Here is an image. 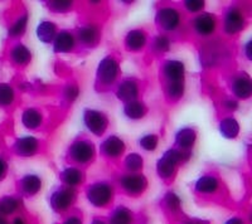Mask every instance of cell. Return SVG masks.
I'll return each instance as SVG.
<instances>
[{
    "label": "cell",
    "mask_w": 252,
    "mask_h": 224,
    "mask_svg": "<svg viewBox=\"0 0 252 224\" xmlns=\"http://www.w3.org/2000/svg\"><path fill=\"white\" fill-rule=\"evenodd\" d=\"M86 198L94 208L107 207L114 199V188L107 181H94L86 188Z\"/></svg>",
    "instance_id": "obj_1"
},
{
    "label": "cell",
    "mask_w": 252,
    "mask_h": 224,
    "mask_svg": "<svg viewBox=\"0 0 252 224\" xmlns=\"http://www.w3.org/2000/svg\"><path fill=\"white\" fill-rule=\"evenodd\" d=\"M96 155V150L92 141L87 139H78L75 140L68 147V158L75 164L86 165L94 160Z\"/></svg>",
    "instance_id": "obj_2"
},
{
    "label": "cell",
    "mask_w": 252,
    "mask_h": 224,
    "mask_svg": "<svg viewBox=\"0 0 252 224\" xmlns=\"http://www.w3.org/2000/svg\"><path fill=\"white\" fill-rule=\"evenodd\" d=\"M183 161V152L178 149H168L157 161V172L159 178L170 179L174 175L175 169Z\"/></svg>",
    "instance_id": "obj_3"
},
{
    "label": "cell",
    "mask_w": 252,
    "mask_h": 224,
    "mask_svg": "<svg viewBox=\"0 0 252 224\" xmlns=\"http://www.w3.org/2000/svg\"><path fill=\"white\" fill-rule=\"evenodd\" d=\"M119 72H120V67L118 59L112 56H107L100 60L96 71V78L98 84L102 86H111L118 80Z\"/></svg>",
    "instance_id": "obj_4"
},
{
    "label": "cell",
    "mask_w": 252,
    "mask_h": 224,
    "mask_svg": "<svg viewBox=\"0 0 252 224\" xmlns=\"http://www.w3.org/2000/svg\"><path fill=\"white\" fill-rule=\"evenodd\" d=\"M76 200V190L73 188L63 187L57 188L53 192L51 193V196H49V205L52 207V209L56 210V212H66L69 208L72 207V204L75 203Z\"/></svg>",
    "instance_id": "obj_5"
},
{
    "label": "cell",
    "mask_w": 252,
    "mask_h": 224,
    "mask_svg": "<svg viewBox=\"0 0 252 224\" xmlns=\"http://www.w3.org/2000/svg\"><path fill=\"white\" fill-rule=\"evenodd\" d=\"M181 13L174 6H161L155 14V24L164 32H173L181 24Z\"/></svg>",
    "instance_id": "obj_6"
},
{
    "label": "cell",
    "mask_w": 252,
    "mask_h": 224,
    "mask_svg": "<svg viewBox=\"0 0 252 224\" xmlns=\"http://www.w3.org/2000/svg\"><path fill=\"white\" fill-rule=\"evenodd\" d=\"M83 122L87 130L94 136H102L109 126V118L106 115L94 109H86L83 111Z\"/></svg>",
    "instance_id": "obj_7"
},
{
    "label": "cell",
    "mask_w": 252,
    "mask_h": 224,
    "mask_svg": "<svg viewBox=\"0 0 252 224\" xmlns=\"http://www.w3.org/2000/svg\"><path fill=\"white\" fill-rule=\"evenodd\" d=\"M119 183L124 192L131 196H141L148 188V180L140 172H127L121 176Z\"/></svg>",
    "instance_id": "obj_8"
},
{
    "label": "cell",
    "mask_w": 252,
    "mask_h": 224,
    "mask_svg": "<svg viewBox=\"0 0 252 224\" xmlns=\"http://www.w3.org/2000/svg\"><path fill=\"white\" fill-rule=\"evenodd\" d=\"M246 18L244 12L237 6H229L223 17V30L226 34L235 35L244 30L246 27Z\"/></svg>",
    "instance_id": "obj_9"
},
{
    "label": "cell",
    "mask_w": 252,
    "mask_h": 224,
    "mask_svg": "<svg viewBox=\"0 0 252 224\" xmlns=\"http://www.w3.org/2000/svg\"><path fill=\"white\" fill-rule=\"evenodd\" d=\"M193 29L199 37H209L215 33L217 28V19L213 14L202 12L193 19Z\"/></svg>",
    "instance_id": "obj_10"
},
{
    "label": "cell",
    "mask_w": 252,
    "mask_h": 224,
    "mask_svg": "<svg viewBox=\"0 0 252 224\" xmlns=\"http://www.w3.org/2000/svg\"><path fill=\"white\" fill-rule=\"evenodd\" d=\"M231 91L240 100H247L252 95V81L245 72L237 73L231 80Z\"/></svg>",
    "instance_id": "obj_11"
},
{
    "label": "cell",
    "mask_w": 252,
    "mask_h": 224,
    "mask_svg": "<svg viewBox=\"0 0 252 224\" xmlns=\"http://www.w3.org/2000/svg\"><path fill=\"white\" fill-rule=\"evenodd\" d=\"M125 142L118 136L111 135L101 142V155L107 159H118L125 152Z\"/></svg>",
    "instance_id": "obj_12"
},
{
    "label": "cell",
    "mask_w": 252,
    "mask_h": 224,
    "mask_svg": "<svg viewBox=\"0 0 252 224\" xmlns=\"http://www.w3.org/2000/svg\"><path fill=\"white\" fill-rule=\"evenodd\" d=\"M13 150L20 158H31L39 150V141L33 136H23L15 140Z\"/></svg>",
    "instance_id": "obj_13"
},
{
    "label": "cell",
    "mask_w": 252,
    "mask_h": 224,
    "mask_svg": "<svg viewBox=\"0 0 252 224\" xmlns=\"http://www.w3.org/2000/svg\"><path fill=\"white\" fill-rule=\"evenodd\" d=\"M75 37L76 40H78L82 46L94 47L100 40V29L94 24H85V26L78 27Z\"/></svg>",
    "instance_id": "obj_14"
},
{
    "label": "cell",
    "mask_w": 252,
    "mask_h": 224,
    "mask_svg": "<svg viewBox=\"0 0 252 224\" xmlns=\"http://www.w3.org/2000/svg\"><path fill=\"white\" fill-rule=\"evenodd\" d=\"M161 73L166 82H178V81H184V73H186V67L183 62L178 59H168L163 63L161 67Z\"/></svg>",
    "instance_id": "obj_15"
},
{
    "label": "cell",
    "mask_w": 252,
    "mask_h": 224,
    "mask_svg": "<svg viewBox=\"0 0 252 224\" xmlns=\"http://www.w3.org/2000/svg\"><path fill=\"white\" fill-rule=\"evenodd\" d=\"M52 43H53V51L56 53H69L75 49L77 40L73 33L63 29L61 32H57Z\"/></svg>",
    "instance_id": "obj_16"
},
{
    "label": "cell",
    "mask_w": 252,
    "mask_h": 224,
    "mask_svg": "<svg viewBox=\"0 0 252 224\" xmlns=\"http://www.w3.org/2000/svg\"><path fill=\"white\" fill-rule=\"evenodd\" d=\"M139 96V84L136 81L131 78L123 80L116 87V97L123 102H130V101L138 100Z\"/></svg>",
    "instance_id": "obj_17"
},
{
    "label": "cell",
    "mask_w": 252,
    "mask_h": 224,
    "mask_svg": "<svg viewBox=\"0 0 252 224\" xmlns=\"http://www.w3.org/2000/svg\"><path fill=\"white\" fill-rule=\"evenodd\" d=\"M19 189L26 196H34L42 189V179L35 174H27L19 180Z\"/></svg>",
    "instance_id": "obj_18"
},
{
    "label": "cell",
    "mask_w": 252,
    "mask_h": 224,
    "mask_svg": "<svg viewBox=\"0 0 252 224\" xmlns=\"http://www.w3.org/2000/svg\"><path fill=\"white\" fill-rule=\"evenodd\" d=\"M148 43V37L143 29H132L125 37V47L127 51L138 52Z\"/></svg>",
    "instance_id": "obj_19"
},
{
    "label": "cell",
    "mask_w": 252,
    "mask_h": 224,
    "mask_svg": "<svg viewBox=\"0 0 252 224\" xmlns=\"http://www.w3.org/2000/svg\"><path fill=\"white\" fill-rule=\"evenodd\" d=\"M60 179L66 187L75 189L76 187H78V185H81L83 183V180H85V174L78 168L68 167L61 171Z\"/></svg>",
    "instance_id": "obj_20"
},
{
    "label": "cell",
    "mask_w": 252,
    "mask_h": 224,
    "mask_svg": "<svg viewBox=\"0 0 252 224\" xmlns=\"http://www.w3.org/2000/svg\"><path fill=\"white\" fill-rule=\"evenodd\" d=\"M197 140V132L192 127H183L175 134V145L182 150L192 149Z\"/></svg>",
    "instance_id": "obj_21"
},
{
    "label": "cell",
    "mask_w": 252,
    "mask_h": 224,
    "mask_svg": "<svg viewBox=\"0 0 252 224\" xmlns=\"http://www.w3.org/2000/svg\"><path fill=\"white\" fill-rule=\"evenodd\" d=\"M9 57L17 66H27L32 60V53L23 43H17L10 49Z\"/></svg>",
    "instance_id": "obj_22"
},
{
    "label": "cell",
    "mask_w": 252,
    "mask_h": 224,
    "mask_svg": "<svg viewBox=\"0 0 252 224\" xmlns=\"http://www.w3.org/2000/svg\"><path fill=\"white\" fill-rule=\"evenodd\" d=\"M37 38L43 42V43L48 44L53 42L56 34H57V26L51 20H42L37 27Z\"/></svg>",
    "instance_id": "obj_23"
},
{
    "label": "cell",
    "mask_w": 252,
    "mask_h": 224,
    "mask_svg": "<svg viewBox=\"0 0 252 224\" xmlns=\"http://www.w3.org/2000/svg\"><path fill=\"white\" fill-rule=\"evenodd\" d=\"M220 188V181L213 175H203L195 181L194 189L199 194H215Z\"/></svg>",
    "instance_id": "obj_24"
},
{
    "label": "cell",
    "mask_w": 252,
    "mask_h": 224,
    "mask_svg": "<svg viewBox=\"0 0 252 224\" xmlns=\"http://www.w3.org/2000/svg\"><path fill=\"white\" fill-rule=\"evenodd\" d=\"M134 223V214L129 208L119 205L115 208L109 216V223L107 224H132Z\"/></svg>",
    "instance_id": "obj_25"
},
{
    "label": "cell",
    "mask_w": 252,
    "mask_h": 224,
    "mask_svg": "<svg viewBox=\"0 0 252 224\" xmlns=\"http://www.w3.org/2000/svg\"><path fill=\"white\" fill-rule=\"evenodd\" d=\"M220 132L224 139H236L240 134V124L232 116L224 117L220 122Z\"/></svg>",
    "instance_id": "obj_26"
},
{
    "label": "cell",
    "mask_w": 252,
    "mask_h": 224,
    "mask_svg": "<svg viewBox=\"0 0 252 224\" xmlns=\"http://www.w3.org/2000/svg\"><path fill=\"white\" fill-rule=\"evenodd\" d=\"M22 122H23L27 129L35 130L43 124V115H42V112L39 110L29 107L22 115Z\"/></svg>",
    "instance_id": "obj_27"
},
{
    "label": "cell",
    "mask_w": 252,
    "mask_h": 224,
    "mask_svg": "<svg viewBox=\"0 0 252 224\" xmlns=\"http://www.w3.org/2000/svg\"><path fill=\"white\" fill-rule=\"evenodd\" d=\"M148 109L141 101H130L124 105V113L130 120H140L146 115Z\"/></svg>",
    "instance_id": "obj_28"
},
{
    "label": "cell",
    "mask_w": 252,
    "mask_h": 224,
    "mask_svg": "<svg viewBox=\"0 0 252 224\" xmlns=\"http://www.w3.org/2000/svg\"><path fill=\"white\" fill-rule=\"evenodd\" d=\"M124 165L129 172H139L144 168V159L138 152H131L125 158Z\"/></svg>",
    "instance_id": "obj_29"
},
{
    "label": "cell",
    "mask_w": 252,
    "mask_h": 224,
    "mask_svg": "<svg viewBox=\"0 0 252 224\" xmlns=\"http://www.w3.org/2000/svg\"><path fill=\"white\" fill-rule=\"evenodd\" d=\"M19 208V200L15 196H5L0 199V214L1 216H10L17 212Z\"/></svg>",
    "instance_id": "obj_30"
},
{
    "label": "cell",
    "mask_w": 252,
    "mask_h": 224,
    "mask_svg": "<svg viewBox=\"0 0 252 224\" xmlns=\"http://www.w3.org/2000/svg\"><path fill=\"white\" fill-rule=\"evenodd\" d=\"M27 26H28V14L20 15V17L15 20L14 23L10 26V28H9L8 30L9 37H12V38L22 37V35L26 33Z\"/></svg>",
    "instance_id": "obj_31"
},
{
    "label": "cell",
    "mask_w": 252,
    "mask_h": 224,
    "mask_svg": "<svg viewBox=\"0 0 252 224\" xmlns=\"http://www.w3.org/2000/svg\"><path fill=\"white\" fill-rule=\"evenodd\" d=\"M166 97L170 101H178L184 95V81L178 82H166L165 86Z\"/></svg>",
    "instance_id": "obj_32"
},
{
    "label": "cell",
    "mask_w": 252,
    "mask_h": 224,
    "mask_svg": "<svg viewBox=\"0 0 252 224\" xmlns=\"http://www.w3.org/2000/svg\"><path fill=\"white\" fill-rule=\"evenodd\" d=\"M14 88L9 84L0 82V107H8L14 102Z\"/></svg>",
    "instance_id": "obj_33"
},
{
    "label": "cell",
    "mask_w": 252,
    "mask_h": 224,
    "mask_svg": "<svg viewBox=\"0 0 252 224\" xmlns=\"http://www.w3.org/2000/svg\"><path fill=\"white\" fill-rule=\"evenodd\" d=\"M172 46V42H170L169 37H166L164 34H159L157 37L153 38L152 40V49L153 52L157 53V55H161V53L168 52Z\"/></svg>",
    "instance_id": "obj_34"
},
{
    "label": "cell",
    "mask_w": 252,
    "mask_h": 224,
    "mask_svg": "<svg viewBox=\"0 0 252 224\" xmlns=\"http://www.w3.org/2000/svg\"><path fill=\"white\" fill-rule=\"evenodd\" d=\"M48 8L53 13H67L73 8V1L69 0H52L48 1Z\"/></svg>",
    "instance_id": "obj_35"
},
{
    "label": "cell",
    "mask_w": 252,
    "mask_h": 224,
    "mask_svg": "<svg viewBox=\"0 0 252 224\" xmlns=\"http://www.w3.org/2000/svg\"><path fill=\"white\" fill-rule=\"evenodd\" d=\"M164 204L170 212H178L181 209V199L173 192H168L164 196Z\"/></svg>",
    "instance_id": "obj_36"
},
{
    "label": "cell",
    "mask_w": 252,
    "mask_h": 224,
    "mask_svg": "<svg viewBox=\"0 0 252 224\" xmlns=\"http://www.w3.org/2000/svg\"><path fill=\"white\" fill-rule=\"evenodd\" d=\"M158 142H159V139L157 135H145L139 140V145H140L141 149L146 150V151H154L158 147Z\"/></svg>",
    "instance_id": "obj_37"
},
{
    "label": "cell",
    "mask_w": 252,
    "mask_h": 224,
    "mask_svg": "<svg viewBox=\"0 0 252 224\" xmlns=\"http://www.w3.org/2000/svg\"><path fill=\"white\" fill-rule=\"evenodd\" d=\"M78 93H80V89H78L77 84H67L64 89H63V97H64L67 102H73L78 97Z\"/></svg>",
    "instance_id": "obj_38"
},
{
    "label": "cell",
    "mask_w": 252,
    "mask_h": 224,
    "mask_svg": "<svg viewBox=\"0 0 252 224\" xmlns=\"http://www.w3.org/2000/svg\"><path fill=\"white\" fill-rule=\"evenodd\" d=\"M206 6V3L202 0H186L184 1V8L188 10L189 13H202V10Z\"/></svg>",
    "instance_id": "obj_39"
},
{
    "label": "cell",
    "mask_w": 252,
    "mask_h": 224,
    "mask_svg": "<svg viewBox=\"0 0 252 224\" xmlns=\"http://www.w3.org/2000/svg\"><path fill=\"white\" fill-rule=\"evenodd\" d=\"M223 107L228 112H233L238 109V102L233 98H228V100L223 101Z\"/></svg>",
    "instance_id": "obj_40"
},
{
    "label": "cell",
    "mask_w": 252,
    "mask_h": 224,
    "mask_svg": "<svg viewBox=\"0 0 252 224\" xmlns=\"http://www.w3.org/2000/svg\"><path fill=\"white\" fill-rule=\"evenodd\" d=\"M6 171H8V163L0 156V181L5 178Z\"/></svg>",
    "instance_id": "obj_41"
},
{
    "label": "cell",
    "mask_w": 252,
    "mask_h": 224,
    "mask_svg": "<svg viewBox=\"0 0 252 224\" xmlns=\"http://www.w3.org/2000/svg\"><path fill=\"white\" fill-rule=\"evenodd\" d=\"M62 224H82V219L77 216H69L62 222Z\"/></svg>",
    "instance_id": "obj_42"
},
{
    "label": "cell",
    "mask_w": 252,
    "mask_h": 224,
    "mask_svg": "<svg viewBox=\"0 0 252 224\" xmlns=\"http://www.w3.org/2000/svg\"><path fill=\"white\" fill-rule=\"evenodd\" d=\"M224 224H246V223H245L244 219L240 218V217H232V218H229L228 221H226V223Z\"/></svg>",
    "instance_id": "obj_43"
},
{
    "label": "cell",
    "mask_w": 252,
    "mask_h": 224,
    "mask_svg": "<svg viewBox=\"0 0 252 224\" xmlns=\"http://www.w3.org/2000/svg\"><path fill=\"white\" fill-rule=\"evenodd\" d=\"M251 46H252V42L249 40L246 44H245V52H246V57L247 59L251 60L252 59V52H251Z\"/></svg>",
    "instance_id": "obj_44"
},
{
    "label": "cell",
    "mask_w": 252,
    "mask_h": 224,
    "mask_svg": "<svg viewBox=\"0 0 252 224\" xmlns=\"http://www.w3.org/2000/svg\"><path fill=\"white\" fill-rule=\"evenodd\" d=\"M12 224H27V223H26V222H24L23 218H20V217H17V218H15L14 221H13Z\"/></svg>",
    "instance_id": "obj_45"
},
{
    "label": "cell",
    "mask_w": 252,
    "mask_h": 224,
    "mask_svg": "<svg viewBox=\"0 0 252 224\" xmlns=\"http://www.w3.org/2000/svg\"><path fill=\"white\" fill-rule=\"evenodd\" d=\"M91 224H107V223L105 221H102V219H94V221L91 222Z\"/></svg>",
    "instance_id": "obj_46"
},
{
    "label": "cell",
    "mask_w": 252,
    "mask_h": 224,
    "mask_svg": "<svg viewBox=\"0 0 252 224\" xmlns=\"http://www.w3.org/2000/svg\"><path fill=\"white\" fill-rule=\"evenodd\" d=\"M0 224H9L8 222H6L5 217H4V216H1V214H0Z\"/></svg>",
    "instance_id": "obj_47"
}]
</instances>
